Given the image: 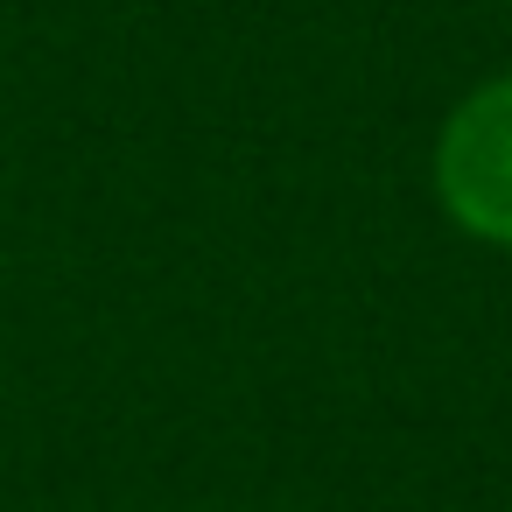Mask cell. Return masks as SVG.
Returning a JSON list of instances; mask_svg holds the SVG:
<instances>
[{
	"label": "cell",
	"instance_id": "obj_1",
	"mask_svg": "<svg viewBox=\"0 0 512 512\" xmlns=\"http://www.w3.org/2000/svg\"><path fill=\"white\" fill-rule=\"evenodd\" d=\"M435 190L463 232L512 246V78L470 92L449 113L435 148Z\"/></svg>",
	"mask_w": 512,
	"mask_h": 512
}]
</instances>
